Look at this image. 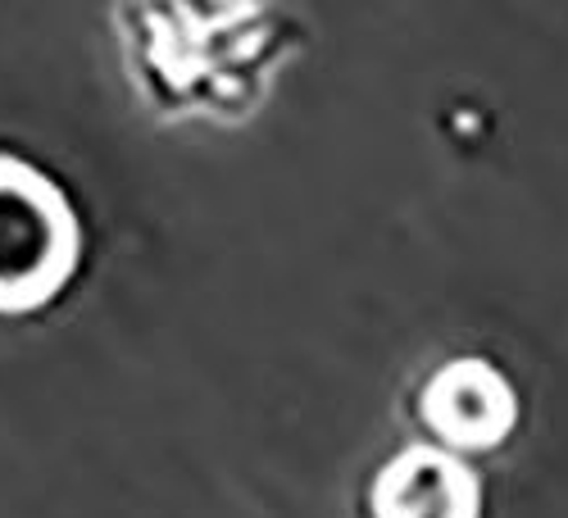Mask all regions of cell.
I'll return each instance as SVG.
<instances>
[{"label":"cell","instance_id":"obj_1","mask_svg":"<svg viewBox=\"0 0 568 518\" xmlns=\"http://www.w3.org/2000/svg\"><path fill=\"white\" fill-rule=\"evenodd\" d=\"M136 97L164 119H246L287 55V23L255 6L114 10Z\"/></svg>","mask_w":568,"mask_h":518},{"label":"cell","instance_id":"obj_2","mask_svg":"<svg viewBox=\"0 0 568 518\" xmlns=\"http://www.w3.org/2000/svg\"><path fill=\"white\" fill-rule=\"evenodd\" d=\"M87 223L55 169L0 146V323L51 314L82 277Z\"/></svg>","mask_w":568,"mask_h":518},{"label":"cell","instance_id":"obj_3","mask_svg":"<svg viewBox=\"0 0 568 518\" xmlns=\"http://www.w3.org/2000/svg\"><path fill=\"white\" fill-rule=\"evenodd\" d=\"M418 418L442 450H491L509 437L518 400L509 378L487 359H446L423 383Z\"/></svg>","mask_w":568,"mask_h":518},{"label":"cell","instance_id":"obj_4","mask_svg":"<svg viewBox=\"0 0 568 518\" xmlns=\"http://www.w3.org/2000/svg\"><path fill=\"white\" fill-rule=\"evenodd\" d=\"M373 518H478L483 491L468 464L442 446H405L373 478Z\"/></svg>","mask_w":568,"mask_h":518}]
</instances>
